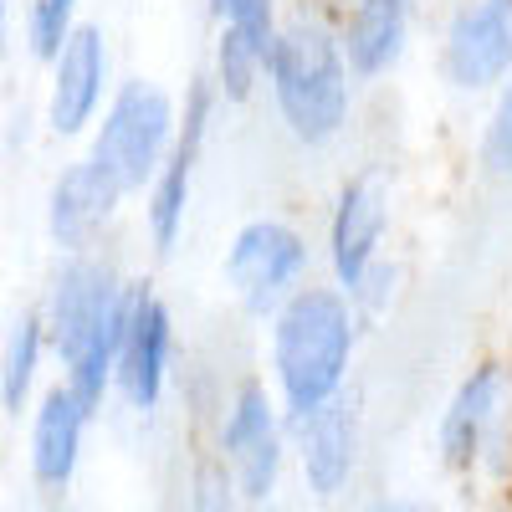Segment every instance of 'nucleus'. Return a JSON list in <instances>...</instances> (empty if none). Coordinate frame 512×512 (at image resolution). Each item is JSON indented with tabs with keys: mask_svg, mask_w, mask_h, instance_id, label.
<instances>
[{
	"mask_svg": "<svg viewBox=\"0 0 512 512\" xmlns=\"http://www.w3.org/2000/svg\"><path fill=\"white\" fill-rule=\"evenodd\" d=\"M446 82L461 93H482L512 72V0H472L456 11L446 47H441Z\"/></svg>",
	"mask_w": 512,
	"mask_h": 512,
	"instance_id": "nucleus-13",
	"label": "nucleus"
},
{
	"mask_svg": "<svg viewBox=\"0 0 512 512\" xmlns=\"http://www.w3.org/2000/svg\"><path fill=\"white\" fill-rule=\"evenodd\" d=\"M482 164L492 175L512 180V82L497 93V108L487 118V134H482Z\"/></svg>",
	"mask_w": 512,
	"mask_h": 512,
	"instance_id": "nucleus-20",
	"label": "nucleus"
},
{
	"mask_svg": "<svg viewBox=\"0 0 512 512\" xmlns=\"http://www.w3.org/2000/svg\"><path fill=\"white\" fill-rule=\"evenodd\" d=\"M118 205H123V185L93 154L67 164L47 190V236H52V246L62 256L67 251H93L98 236L108 231V221L118 216Z\"/></svg>",
	"mask_w": 512,
	"mask_h": 512,
	"instance_id": "nucleus-14",
	"label": "nucleus"
},
{
	"mask_svg": "<svg viewBox=\"0 0 512 512\" xmlns=\"http://www.w3.org/2000/svg\"><path fill=\"white\" fill-rule=\"evenodd\" d=\"M267 82L297 144H328L349 123V103H354L349 57H344V41L328 36L323 26L313 21L282 26L267 57Z\"/></svg>",
	"mask_w": 512,
	"mask_h": 512,
	"instance_id": "nucleus-3",
	"label": "nucleus"
},
{
	"mask_svg": "<svg viewBox=\"0 0 512 512\" xmlns=\"http://www.w3.org/2000/svg\"><path fill=\"white\" fill-rule=\"evenodd\" d=\"M169 364H175V318H169L159 292L134 287V297H128V323L118 338V364H113L118 400L134 415H149L164 400Z\"/></svg>",
	"mask_w": 512,
	"mask_h": 512,
	"instance_id": "nucleus-8",
	"label": "nucleus"
},
{
	"mask_svg": "<svg viewBox=\"0 0 512 512\" xmlns=\"http://www.w3.org/2000/svg\"><path fill=\"white\" fill-rule=\"evenodd\" d=\"M47 349H52V338H47V318H41V308L16 313L6 338H0V410L6 415L31 410V390H36V374H41Z\"/></svg>",
	"mask_w": 512,
	"mask_h": 512,
	"instance_id": "nucleus-17",
	"label": "nucleus"
},
{
	"mask_svg": "<svg viewBox=\"0 0 512 512\" xmlns=\"http://www.w3.org/2000/svg\"><path fill=\"white\" fill-rule=\"evenodd\" d=\"M287 436H292L297 466H303V482L313 497H338L349 487L354 461H359V415L344 395L292 410Z\"/></svg>",
	"mask_w": 512,
	"mask_h": 512,
	"instance_id": "nucleus-12",
	"label": "nucleus"
},
{
	"mask_svg": "<svg viewBox=\"0 0 512 512\" xmlns=\"http://www.w3.org/2000/svg\"><path fill=\"white\" fill-rule=\"evenodd\" d=\"M287 431L277 420V405L262 384H241L221 420V461L231 466V482L241 502H267L282 477Z\"/></svg>",
	"mask_w": 512,
	"mask_h": 512,
	"instance_id": "nucleus-7",
	"label": "nucleus"
},
{
	"mask_svg": "<svg viewBox=\"0 0 512 512\" xmlns=\"http://www.w3.org/2000/svg\"><path fill=\"white\" fill-rule=\"evenodd\" d=\"M308 272V241L297 236L287 221H251L231 236L221 277L236 292V303L256 318L277 313L287 297L297 292Z\"/></svg>",
	"mask_w": 512,
	"mask_h": 512,
	"instance_id": "nucleus-5",
	"label": "nucleus"
},
{
	"mask_svg": "<svg viewBox=\"0 0 512 512\" xmlns=\"http://www.w3.org/2000/svg\"><path fill=\"white\" fill-rule=\"evenodd\" d=\"M410 11L415 0H354V16L344 26V57L349 72L359 77H379L390 72L405 52V36H410Z\"/></svg>",
	"mask_w": 512,
	"mask_h": 512,
	"instance_id": "nucleus-16",
	"label": "nucleus"
},
{
	"mask_svg": "<svg viewBox=\"0 0 512 512\" xmlns=\"http://www.w3.org/2000/svg\"><path fill=\"white\" fill-rule=\"evenodd\" d=\"M175 128H180L175 98H169L164 88H154V82L134 77L108 98L103 123L93 128L88 154L123 185V195H139L159 175L169 144H175Z\"/></svg>",
	"mask_w": 512,
	"mask_h": 512,
	"instance_id": "nucleus-4",
	"label": "nucleus"
},
{
	"mask_svg": "<svg viewBox=\"0 0 512 512\" xmlns=\"http://www.w3.org/2000/svg\"><path fill=\"white\" fill-rule=\"evenodd\" d=\"M502 415H507V374L497 364H482L456 384V395L441 415V431H436L441 461L451 466V472H466V466L482 461L487 436L497 431Z\"/></svg>",
	"mask_w": 512,
	"mask_h": 512,
	"instance_id": "nucleus-15",
	"label": "nucleus"
},
{
	"mask_svg": "<svg viewBox=\"0 0 512 512\" xmlns=\"http://www.w3.org/2000/svg\"><path fill=\"white\" fill-rule=\"evenodd\" d=\"M47 128L57 139L88 134L108 98V36L93 21H77V31L62 41V52L47 62Z\"/></svg>",
	"mask_w": 512,
	"mask_h": 512,
	"instance_id": "nucleus-9",
	"label": "nucleus"
},
{
	"mask_svg": "<svg viewBox=\"0 0 512 512\" xmlns=\"http://www.w3.org/2000/svg\"><path fill=\"white\" fill-rule=\"evenodd\" d=\"M267 57H272L267 41H256V36H246V31H236V26L221 21V36H216V77H210V82H216V93L226 103H246L256 93V82L267 77Z\"/></svg>",
	"mask_w": 512,
	"mask_h": 512,
	"instance_id": "nucleus-18",
	"label": "nucleus"
},
{
	"mask_svg": "<svg viewBox=\"0 0 512 512\" xmlns=\"http://www.w3.org/2000/svg\"><path fill=\"white\" fill-rule=\"evenodd\" d=\"M98 405L82 400L72 384H52L47 395L36 400L31 410V436H26V466L36 492L62 497L82 466V446H88V425H93Z\"/></svg>",
	"mask_w": 512,
	"mask_h": 512,
	"instance_id": "nucleus-10",
	"label": "nucleus"
},
{
	"mask_svg": "<svg viewBox=\"0 0 512 512\" xmlns=\"http://www.w3.org/2000/svg\"><path fill=\"white\" fill-rule=\"evenodd\" d=\"M11 21H16V11H11V0H0V62L11 57Z\"/></svg>",
	"mask_w": 512,
	"mask_h": 512,
	"instance_id": "nucleus-21",
	"label": "nucleus"
},
{
	"mask_svg": "<svg viewBox=\"0 0 512 512\" xmlns=\"http://www.w3.org/2000/svg\"><path fill=\"white\" fill-rule=\"evenodd\" d=\"M216 82L200 77L190 98H185V118L175 128V144H169L159 175L149 180V200H144V221L159 251H175L180 231H185V210H190V190H195V169H200V149L210 134V118H216Z\"/></svg>",
	"mask_w": 512,
	"mask_h": 512,
	"instance_id": "nucleus-6",
	"label": "nucleus"
},
{
	"mask_svg": "<svg viewBox=\"0 0 512 512\" xmlns=\"http://www.w3.org/2000/svg\"><path fill=\"white\" fill-rule=\"evenodd\" d=\"M128 297H134V287L118 277L113 262H103L93 251H67V262L47 287V303H41L52 354L62 359L67 384L93 405H103V395L113 390Z\"/></svg>",
	"mask_w": 512,
	"mask_h": 512,
	"instance_id": "nucleus-1",
	"label": "nucleus"
},
{
	"mask_svg": "<svg viewBox=\"0 0 512 512\" xmlns=\"http://www.w3.org/2000/svg\"><path fill=\"white\" fill-rule=\"evenodd\" d=\"M77 11H82V0H26L21 41H26L31 62H52L62 52V41L77 31Z\"/></svg>",
	"mask_w": 512,
	"mask_h": 512,
	"instance_id": "nucleus-19",
	"label": "nucleus"
},
{
	"mask_svg": "<svg viewBox=\"0 0 512 512\" xmlns=\"http://www.w3.org/2000/svg\"><path fill=\"white\" fill-rule=\"evenodd\" d=\"M349 364H354L349 292L297 287L272 313V374L287 410H308L344 395Z\"/></svg>",
	"mask_w": 512,
	"mask_h": 512,
	"instance_id": "nucleus-2",
	"label": "nucleus"
},
{
	"mask_svg": "<svg viewBox=\"0 0 512 512\" xmlns=\"http://www.w3.org/2000/svg\"><path fill=\"white\" fill-rule=\"evenodd\" d=\"M384 231H390V185H384L379 169H364V175H354L344 185L333 226H328V262H333V277L349 297L379 267Z\"/></svg>",
	"mask_w": 512,
	"mask_h": 512,
	"instance_id": "nucleus-11",
	"label": "nucleus"
},
{
	"mask_svg": "<svg viewBox=\"0 0 512 512\" xmlns=\"http://www.w3.org/2000/svg\"><path fill=\"white\" fill-rule=\"evenodd\" d=\"M210 6H216V0H210Z\"/></svg>",
	"mask_w": 512,
	"mask_h": 512,
	"instance_id": "nucleus-22",
	"label": "nucleus"
}]
</instances>
